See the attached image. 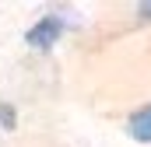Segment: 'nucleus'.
Returning <instances> with one entry per match:
<instances>
[{"label": "nucleus", "mask_w": 151, "mask_h": 147, "mask_svg": "<svg viewBox=\"0 0 151 147\" xmlns=\"http://www.w3.org/2000/svg\"><path fill=\"white\" fill-rule=\"evenodd\" d=\"M141 11H148V14H151V4H141Z\"/></svg>", "instance_id": "obj_3"}, {"label": "nucleus", "mask_w": 151, "mask_h": 147, "mask_svg": "<svg viewBox=\"0 0 151 147\" xmlns=\"http://www.w3.org/2000/svg\"><path fill=\"white\" fill-rule=\"evenodd\" d=\"M60 28H63V21H60V18H53V14H46L35 28L28 32V42H32V46H39V49H46V46H53V42H56Z\"/></svg>", "instance_id": "obj_1"}, {"label": "nucleus", "mask_w": 151, "mask_h": 147, "mask_svg": "<svg viewBox=\"0 0 151 147\" xmlns=\"http://www.w3.org/2000/svg\"><path fill=\"white\" fill-rule=\"evenodd\" d=\"M130 137L141 144H151V105H144L141 112L130 116Z\"/></svg>", "instance_id": "obj_2"}]
</instances>
